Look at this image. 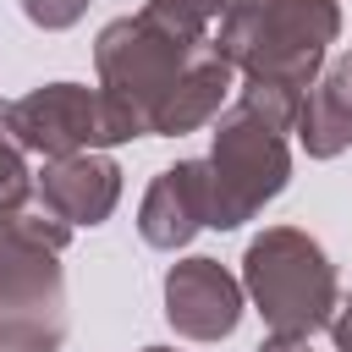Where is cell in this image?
I'll list each match as a JSON object with an SVG mask.
<instances>
[{
	"mask_svg": "<svg viewBox=\"0 0 352 352\" xmlns=\"http://www.w3.org/2000/svg\"><path fill=\"white\" fill-rule=\"evenodd\" d=\"M209 50H214V33L204 22L182 16L165 0H148L143 11L116 16L94 38V72H99V88L138 121V132L154 138V116Z\"/></svg>",
	"mask_w": 352,
	"mask_h": 352,
	"instance_id": "obj_1",
	"label": "cell"
},
{
	"mask_svg": "<svg viewBox=\"0 0 352 352\" xmlns=\"http://www.w3.org/2000/svg\"><path fill=\"white\" fill-rule=\"evenodd\" d=\"M336 33H341L336 0H253L220 22L214 44L236 72H248V82H286L308 94L319 82Z\"/></svg>",
	"mask_w": 352,
	"mask_h": 352,
	"instance_id": "obj_2",
	"label": "cell"
},
{
	"mask_svg": "<svg viewBox=\"0 0 352 352\" xmlns=\"http://www.w3.org/2000/svg\"><path fill=\"white\" fill-rule=\"evenodd\" d=\"M242 292L253 297L264 330L270 336H292V341H308L314 330H330V319L341 308V286H336L330 253L297 226H270V231H258L248 242Z\"/></svg>",
	"mask_w": 352,
	"mask_h": 352,
	"instance_id": "obj_3",
	"label": "cell"
},
{
	"mask_svg": "<svg viewBox=\"0 0 352 352\" xmlns=\"http://www.w3.org/2000/svg\"><path fill=\"white\" fill-rule=\"evenodd\" d=\"M286 182H292L286 126H275L264 110H253L236 94V104L220 116L214 148H209V226L236 231L270 198H280Z\"/></svg>",
	"mask_w": 352,
	"mask_h": 352,
	"instance_id": "obj_4",
	"label": "cell"
},
{
	"mask_svg": "<svg viewBox=\"0 0 352 352\" xmlns=\"http://www.w3.org/2000/svg\"><path fill=\"white\" fill-rule=\"evenodd\" d=\"M11 138L28 154L66 160V154H99L110 143L143 138L138 121L104 94L82 82H44L22 99H11Z\"/></svg>",
	"mask_w": 352,
	"mask_h": 352,
	"instance_id": "obj_5",
	"label": "cell"
},
{
	"mask_svg": "<svg viewBox=\"0 0 352 352\" xmlns=\"http://www.w3.org/2000/svg\"><path fill=\"white\" fill-rule=\"evenodd\" d=\"M242 280L220 258H182L165 270V319L187 341H226L242 324Z\"/></svg>",
	"mask_w": 352,
	"mask_h": 352,
	"instance_id": "obj_6",
	"label": "cell"
},
{
	"mask_svg": "<svg viewBox=\"0 0 352 352\" xmlns=\"http://www.w3.org/2000/svg\"><path fill=\"white\" fill-rule=\"evenodd\" d=\"M209 226V160H176L165 165L143 204H138V236L160 253L187 248L198 231Z\"/></svg>",
	"mask_w": 352,
	"mask_h": 352,
	"instance_id": "obj_7",
	"label": "cell"
},
{
	"mask_svg": "<svg viewBox=\"0 0 352 352\" xmlns=\"http://www.w3.org/2000/svg\"><path fill=\"white\" fill-rule=\"evenodd\" d=\"M116 198H121V165L110 154H66V160H44L38 170V204L60 214L72 231L104 226Z\"/></svg>",
	"mask_w": 352,
	"mask_h": 352,
	"instance_id": "obj_8",
	"label": "cell"
},
{
	"mask_svg": "<svg viewBox=\"0 0 352 352\" xmlns=\"http://www.w3.org/2000/svg\"><path fill=\"white\" fill-rule=\"evenodd\" d=\"M0 308L33 314V319H66V275L60 253L44 242H28L0 220Z\"/></svg>",
	"mask_w": 352,
	"mask_h": 352,
	"instance_id": "obj_9",
	"label": "cell"
},
{
	"mask_svg": "<svg viewBox=\"0 0 352 352\" xmlns=\"http://www.w3.org/2000/svg\"><path fill=\"white\" fill-rule=\"evenodd\" d=\"M231 88H236V66L220 55V44L182 77V88L165 99V110L154 116V138H182V132H198V126H209L214 116H220V104L231 99Z\"/></svg>",
	"mask_w": 352,
	"mask_h": 352,
	"instance_id": "obj_10",
	"label": "cell"
},
{
	"mask_svg": "<svg viewBox=\"0 0 352 352\" xmlns=\"http://www.w3.org/2000/svg\"><path fill=\"white\" fill-rule=\"evenodd\" d=\"M297 143L308 148V160H336L346 143H352V116L314 82L302 94V110H297Z\"/></svg>",
	"mask_w": 352,
	"mask_h": 352,
	"instance_id": "obj_11",
	"label": "cell"
},
{
	"mask_svg": "<svg viewBox=\"0 0 352 352\" xmlns=\"http://www.w3.org/2000/svg\"><path fill=\"white\" fill-rule=\"evenodd\" d=\"M33 170H28V148L11 138V99H0V214L22 209L33 192Z\"/></svg>",
	"mask_w": 352,
	"mask_h": 352,
	"instance_id": "obj_12",
	"label": "cell"
},
{
	"mask_svg": "<svg viewBox=\"0 0 352 352\" xmlns=\"http://www.w3.org/2000/svg\"><path fill=\"white\" fill-rule=\"evenodd\" d=\"M22 11H28V22H33V28H44V33H60V28L82 22L88 0H22Z\"/></svg>",
	"mask_w": 352,
	"mask_h": 352,
	"instance_id": "obj_13",
	"label": "cell"
},
{
	"mask_svg": "<svg viewBox=\"0 0 352 352\" xmlns=\"http://www.w3.org/2000/svg\"><path fill=\"white\" fill-rule=\"evenodd\" d=\"M319 88H324V94H330V99H336V104H341V110L352 116V55H336V60L324 66Z\"/></svg>",
	"mask_w": 352,
	"mask_h": 352,
	"instance_id": "obj_14",
	"label": "cell"
},
{
	"mask_svg": "<svg viewBox=\"0 0 352 352\" xmlns=\"http://www.w3.org/2000/svg\"><path fill=\"white\" fill-rule=\"evenodd\" d=\"M165 6H176L182 16H192V22H204V28H209L214 16L226 22L231 11H242V6H253V0H165Z\"/></svg>",
	"mask_w": 352,
	"mask_h": 352,
	"instance_id": "obj_15",
	"label": "cell"
},
{
	"mask_svg": "<svg viewBox=\"0 0 352 352\" xmlns=\"http://www.w3.org/2000/svg\"><path fill=\"white\" fill-rule=\"evenodd\" d=\"M330 341H336V352H352V302L336 308V319H330Z\"/></svg>",
	"mask_w": 352,
	"mask_h": 352,
	"instance_id": "obj_16",
	"label": "cell"
},
{
	"mask_svg": "<svg viewBox=\"0 0 352 352\" xmlns=\"http://www.w3.org/2000/svg\"><path fill=\"white\" fill-rule=\"evenodd\" d=\"M258 352H308V341H292V336H264Z\"/></svg>",
	"mask_w": 352,
	"mask_h": 352,
	"instance_id": "obj_17",
	"label": "cell"
},
{
	"mask_svg": "<svg viewBox=\"0 0 352 352\" xmlns=\"http://www.w3.org/2000/svg\"><path fill=\"white\" fill-rule=\"evenodd\" d=\"M143 352H170V346H143Z\"/></svg>",
	"mask_w": 352,
	"mask_h": 352,
	"instance_id": "obj_18",
	"label": "cell"
}]
</instances>
